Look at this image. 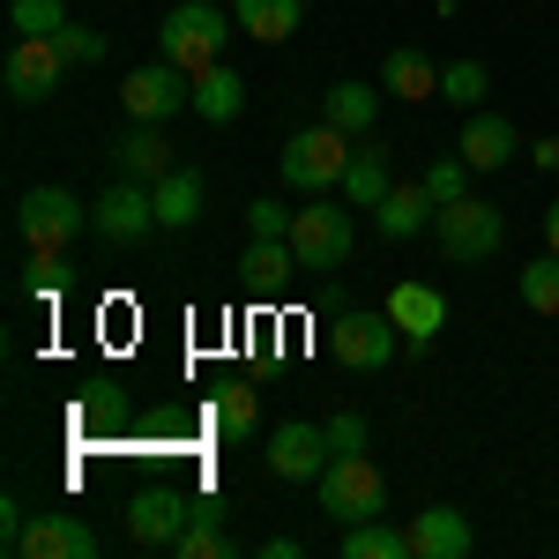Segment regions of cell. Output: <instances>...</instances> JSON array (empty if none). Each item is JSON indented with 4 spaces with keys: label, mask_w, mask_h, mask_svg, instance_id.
<instances>
[{
    "label": "cell",
    "mask_w": 559,
    "mask_h": 559,
    "mask_svg": "<svg viewBox=\"0 0 559 559\" xmlns=\"http://www.w3.org/2000/svg\"><path fill=\"white\" fill-rule=\"evenodd\" d=\"M239 31V15H224L210 0H179L173 15L157 23V60H173L187 75H202L210 60H224V38Z\"/></svg>",
    "instance_id": "1"
},
{
    "label": "cell",
    "mask_w": 559,
    "mask_h": 559,
    "mask_svg": "<svg viewBox=\"0 0 559 559\" xmlns=\"http://www.w3.org/2000/svg\"><path fill=\"white\" fill-rule=\"evenodd\" d=\"M350 150H358V134L344 128H299L284 142V187H299V194H344V173H350Z\"/></svg>",
    "instance_id": "2"
},
{
    "label": "cell",
    "mask_w": 559,
    "mask_h": 559,
    "mask_svg": "<svg viewBox=\"0 0 559 559\" xmlns=\"http://www.w3.org/2000/svg\"><path fill=\"white\" fill-rule=\"evenodd\" d=\"M313 492H321V515L336 522V530H350V522H373L388 508V477L366 463V455H336L329 471L313 477Z\"/></svg>",
    "instance_id": "3"
},
{
    "label": "cell",
    "mask_w": 559,
    "mask_h": 559,
    "mask_svg": "<svg viewBox=\"0 0 559 559\" xmlns=\"http://www.w3.org/2000/svg\"><path fill=\"white\" fill-rule=\"evenodd\" d=\"M83 224H90V210L68 194V187H31V194L15 202V231H23L31 254H68Z\"/></svg>",
    "instance_id": "4"
},
{
    "label": "cell",
    "mask_w": 559,
    "mask_h": 559,
    "mask_svg": "<svg viewBox=\"0 0 559 559\" xmlns=\"http://www.w3.org/2000/svg\"><path fill=\"white\" fill-rule=\"evenodd\" d=\"M350 239H358L350 202H306V210H292V254H299V269H344Z\"/></svg>",
    "instance_id": "5"
},
{
    "label": "cell",
    "mask_w": 559,
    "mask_h": 559,
    "mask_svg": "<svg viewBox=\"0 0 559 559\" xmlns=\"http://www.w3.org/2000/svg\"><path fill=\"white\" fill-rule=\"evenodd\" d=\"M432 231H440L448 261H492L500 239H508V216L492 210V202H477V194H463V202H440L432 210Z\"/></svg>",
    "instance_id": "6"
},
{
    "label": "cell",
    "mask_w": 559,
    "mask_h": 559,
    "mask_svg": "<svg viewBox=\"0 0 559 559\" xmlns=\"http://www.w3.org/2000/svg\"><path fill=\"white\" fill-rule=\"evenodd\" d=\"M120 105H128V120H150V128H165L173 112L194 105V75L173 68V60H150V68H134L128 83H120Z\"/></svg>",
    "instance_id": "7"
},
{
    "label": "cell",
    "mask_w": 559,
    "mask_h": 559,
    "mask_svg": "<svg viewBox=\"0 0 559 559\" xmlns=\"http://www.w3.org/2000/svg\"><path fill=\"white\" fill-rule=\"evenodd\" d=\"M395 344H403V329L388 313H336L329 321V350L344 358L350 373H388L395 366Z\"/></svg>",
    "instance_id": "8"
},
{
    "label": "cell",
    "mask_w": 559,
    "mask_h": 559,
    "mask_svg": "<svg viewBox=\"0 0 559 559\" xmlns=\"http://www.w3.org/2000/svg\"><path fill=\"white\" fill-rule=\"evenodd\" d=\"M90 224L112 239V247H142L150 231H157V202H150V179H112L105 194H97V210H90Z\"/></svg>",
    "instance_id": "9"
},
{
    "label": "cell",
    "mask_w": 559,
    "mask_h": 559,
    "mask_svg": "<svg viewBox=\"0 0 559 559\" xmlns=\"http://www.w3.org/2000/svg\"><path fill=\"white\" fill-rule=\"evenodd\" d=\"M60 75H68L60 38H15L8 45V97H15V105H45V97L60 90Z\"/></svg>",
    "instance_id": "10"
},
{
    "label": "cell",
    "mask_w": 559,
    "mask_h": 559,
    "mask_svg": "<svg viewBox=\"0 0 559 559\" xmlns=\"http://www.w3.org/2000/svg\"><path fill=\"white\" fill-rule=\"evenodd\" d=\"M187 515H194V492H173V485H142V492H128V537L134 545H173L179 530H187Z\"/></svg>",
    "instance_id": "11"
},
{
    "label": "cell",
    "mask_w": 559,
    "mask_h": 559,
    "mask_svg": "<svg viewBox=\"0 0 559 559\" xmlns=\"http://www.w3.org/2000/svg\"><path fill=\"white\" fill-rule=\"evenodd\" d=\"M336 463V448H329V426H306V418H292V426L269 432V471L284 477V485H299V477H321Z\"/></svg>",
    "instance_id": "12"
},
{
    "label": "cell",
    "mask_w": 559,
    "mask_h": 559,
    "mask_svg": "<svg viewBox=\"0 0 559 559\" xmlns=\"http://www.w3.org/2000/svg\"><path fill=\"white\" fill-rule=\"evenodd\" d=\"M23 559H97V530L75 515H38L31 530H23V545H15Z\"/></svg>",
    "instance_id": "13"
},
{
    "label": "cell",
    "mask_w": 559,
    "mask_h": 559,
    "mask_svg": "<svg viewBox=\"0 0 559 559\" xmlns=\"http://www.w3.org/2000/svg\"><path fill=\"white\" fill-rule=\"evenodd\" d=\"M75 432H83L90 448H97V440H128L134 411H128V395H120V381H97V388L75 395Z\"/></svg>",
    "instance_id": "14"
},
{
    "label": "cell",
    "mask_w": 559,
    "mask_h": 559,
    "mask_svg": "<svg viewBox=\"0 0 559 559\" xmlns=\"http://www.w3.org/2000/svg\"><path fill=\"white\" fill-rule=\"evenodd\" d=\"M388 321L403 329V344L426 350L432 336H440V321H448V299H440L432 284H395V292H388Z\"/></svg>",
    "instance_id": "15"
},
{
    "label": "cell",
    "mask_w": 559,
    "mask_h": 559,
    "mask_svg": "<svg viewBox=\"0 0 559 559\" xmlns=\"http://www.w3.org/2000/svg\"><path fill=\"white\" fill-rule=\"evenodd\" d=\"M150 202H157V224H165V231H187V224H202L210 179H202V173H187V165H173V173L150 187Z\"/></svg>",
    "instance_id": "16"
},
{
    "label": "cell",
    "mask_w": 559,
    "mask_h": 559,
    "mask_svg": "<svg viewBox=\"0 0 559 559\" xmlns=\"http://www.w3.org/2000/svg\"><path fill=\"white\" fill-rule=\"evenodd\" d=\"M471 552V522L455 508H418L411 515V559H463Z\"/></svg>",
    "instance_id": "17"
},
{
    "label": "cell",
    "mask_w": 559,
    "mask_h": 559,
    "mask_svg": "<svg viewBox=\"0 0 559 559\" xmlns=\"http://www.w3.org/2000/svg\"><path fill=\"white\" fill-rule=\"evenodd\" d=\"M515 120H500V112H477L471 128H463V150H455V157H463V165H471V173H500V165H508V157H515Z\"/></svg>",
    "instance_id": "18"
},
{
    "label": "cell",
    "mask_w": 559,
    "mask_h": 559,
    "mask_svg": "<svg viewBox=\"0 0 559 559\" xmlns=\"http://www.w3.org/2000/svg\"><path fill=\"white\" fill-rule=\"evenodd\" d=\"M239 105H247V83H239V68L231 60H210L202 75H194V112L224 128V120H239Z\"/></svg>",
    "instance_id": "19"
},
{
    "label": "cell",
    "mask_w": 559,
    "mask_h": 559,
    "mask_svg": "<svg viewBox=\"0 0 559 559\" xmlns=\"http://www.w3.org/2000/svg\"><path fill=\"white\" fill-rule=\"evenodd\" d=\"M381 83L395 90L403 105H418V97H440V68H432L418 45H395V52L381 60Z\"/></svg>",
    "instance_id": "20"
},
{
    "label": "cell",
    "mask_w": 559,
    "mask_h": 559,
    "mask_svg": "<svg viewBox=\"0 0 559 559\" xmlns=\"http://www.w3.org/2000/svg\"><path fill=\"white\" fill-rule=\"evenodd\" d=\"M210 426H216V440H224V448H231V440H254L261 395L247 381H224V388H216V403H210Z\"/></svg>",
    "instance_id": "21"
},
{
    "label": "cell",
    "mask_w": 559,
    "mask_h": 559,
    "mask_svg": "<svg viewBox=\"0 0 559 559\" xmlns=\"http://www.w3.org/2000/svg\"><path fill=\"white\" fill-rule=\"evenodd\" d=\"M321 120H329V128H344V134H366L373 120H381V90H373V83H329Z\"/></svg>",
    "instance_id": "22"
},
{
    "label": "cell",
    "mask_w": 559,
    "mask_h": 559,
    "mask_svg": "<svg viewBox=\"0 0 559 559\" xmlns=\"http://www.w3.org/2000/svg\"><path fill=\"white\" fill-rule=\"evenodd\" d=\"M173 165H179V157H173V142H165V128L134 120V134L120 142V173H128V179H150V187H157V179L173 173Z\"/></svg>",
    "instance_id": "23"
},
{
    "label": "cell",
    "mask_w": 559,
    "mask_h": 559,
    "mask_svg": "<svg viewBox=\"0 0 559 559\" xmlns=\"http://www.w3.org/2000/svg\"><path fill=\"white\" fill-rule=\"evenodd\" d=\"M432 210H440V202H432L426 187H388V202L373 210V224H381V239H418L432 224Z\"/></svg>",
    "instance_id": "24"
},
{
    "label": "cell",
    "mask_w": 559,
    "mask_h": 559,
    "mask_svg": "<svg viewBox=\"0 0 559 559\" xmlns=\"http://www.w3.org/2000/svg\"><path fill=\"white\" fill-rule=\"evenodd\" d=\"M388 187H395V173H388V150H350V173H344V202L350 210H381Z\"/></svg>",
    "instance_id": "25"
},
{
    "label": "cell",
    "mask_w": 559,
    "mask_h": 559,
    "mask_svg": "<svg viewBox=\"0 0 559 559\" xmlns=\"http://www.w3.org/2000/svg\"><path fill=\"white\" fill-rule=\"evenodd\" d=\"M231 15H239V31L247 38H261V45H284L292 31H299V0H231Z\"/></svg>",
    "instance_id": "26"
},
{
    "label": "cell",
    "mask_w": 559,
    "mask_h": 559,
    "mask_svg": "<svg viewBox=\"0 0 559 559\" xmlns=\"http://www.w3.org/2000/svg\"><path fill=\"white\" fill-rule=\"evenodd\" d=\"M344 559H411V530H388L381 515L344 530Z\"/></svg>",
    "instance_id": "27"
},
{
    "label": "cell",
    "mask_w": 559,
    "mask_h": 559,
    "mask_svg": "<svg viewBox=\"0 0 559 559\" xmlns=\"http://www.w3.org/2000/svg\"><path fill=\"white\" fill-rule=\"evenodd\" d=\"M239 261H247V284H254V292H276V284H284V276L299 269L292 239H254V247H247Z\"/></svg>",
    "instance_id": "28"
},
{
    "label": "cell",
    "mask_w": 559,
    "mask_h": 559,
    "mask_svg": "<svg viewBox=\"0 0 559 559\" xmlns=\"http://www.w3.org/2000/svg\"><path fill=\"white\" fill-rule=\"evenodd\" d=\"M128 440H134V448H165V455H173V448H187V411H179V403H165V411H142Z\"/></svg>",
    "instance_id": "29"
},
{
    "label": "cell",
    "mask_w": 559,
    "mask_h": 559,
    "mask_svg": "<svg viewBox=\"0 0 559 559\" xmlns=\"http://www.w3.org/2000/svg\"><path fill=\"white\" fill-rule=\"evenodd\" d=\"M8 23H15V38H52L68 23V0H8Z\"/></svg>",
    "instance_id": "30"
},
{
    "label": "cell",
    "mask_w": 559,
    "mask_h": 559,
    "mask_svg": "<svg viewBox=\"0 0 559 559\" xmlns=\"http://www.w3.org/2000/svg\"><path fill=\"white\" fill-rule=\"evenodd\" d=\"M485 90H492L485 60H448V68H440V97H448V105H485Z\"/></svg>",
    "instance_id": "31"
},
{
    "label": "cell",
    "mask_w": 559,
    "mask_h": 559,
    "mask_svg": "<svg viewBox=\"0 0 559 559\" xmlns=\"http://www.w3.org/2000/svg\"><path fill=\"white\" fill-rule=\"evenodd\" d=\"M60 292H68V261L60 254H31L23 261V299L31 306H52Z\"/></svg>",
    "instance_id": "32"
},
{
    "label": "cell",
    "mask_w": 559,
    "mask_h": 559,
    "mask_svg": "<svg viewBox=\"0 0 559 559\" xmlns=\"http://www.w3.org/2000/svg\"><path fill=\"white\" fill-rule=\"evenodd\" d=\"M165 552H179V559H239V552H231V537H224V522H187Z\"/></svg>",
    "instance_id": "33"
},
{
    "label": "cell",
    "mask_w": 559,
    "mask_h": 559,
    "mask_svg": "<svg viewBox=\"0 0 559 559\" xmlns=\"http://www.w3.org/2000/svg\"><path fill=\"white\" fill-rule=\"evenodd\" d=\"M522 306H530V313H559V254L522 269Z\"/></svg>",
    "instance_id": "34"
},
{
    "label": "cell",
    "mask_w": 559,
    "mask_h": 559,
    "mask_svg": "<svg viewBox=\"0 0 559 559\" xmlns=\"http://www.w3.org/2000/svg\"><path fill=\"white\" fill-rule=\"evenodd\" d=\"M426 194L432 202H463V194H471V165H463V157H440L426 173Z\"/></svg>",
    "instance_id": "35"
},
{
    "label": "cell",
    "mask_w": 559,
    "mask_h": 559,
    "mask_svg": "<svg viewBox=\"0 0 559 559\" xmlns=\"http://www.w3.org/2000/svg\"><path fill=\"white\" fill-rule=\"evenodd\" d=\"M52 38H60V52H68V68H97V60H105V38L83 31V23H60Z\"/></svg>",
    "instance_id": "36"
},
{
    "label": "cell",
    "mask_w": 559,
    "mask_h": 559,
    "mask_svg": "<svg viewBox=\"0 0 559 559\" xmlns=\"http://www.w3.org/2000/svg\"><path fill=\"white\" fill-rule=\"evenodd\" d=\"M329 448H336V455H366V418H358V411H336V418H329Z\"/></svg>",
    "instance_id": "37"
},
{
    "label": "cell",
    "mask_w": 559,
    "mask_h": 559,
    "mask_svg": "<svg viewBox=\"0 0 559 559\" xmlns=\"http://www.w3.org/2000/svg\"><path fill=\"white\" fill-rule=\"evenodd\" d=\"M247 231H254V239H292V216H284V202H254V210H247Z\"/></svg>",
    "instance_id": "38"
},
{
    "label": "cell",
    "mask_w": 559,
    "mask_h": 559,
    "mask_svg": "<svg viewBox=\"0 0 559 559\" xmlns=\"http://www.w3.org/2000/svg\"><path fill=\"white\" fill-rule=\"evenodd\" d=\"M23 530H31V515H23V500H0V537H8V552L23 545Z\"/></svg>",
    "instance_id": "39"
},
{
    "label": "cell",
    "mask_w": 559,
    "mask_h": 559,
    "mask_svg": "<svg viewBox=\"0 0 559 559\" xmlns=\"http://www.w3.org/2000/svg\"><path fill=\"white\" fill-rule=\"evenodd\" d=\"M187 522H224V500H216V492H194V515Z\"/></svg>",
    "instance_id": "40"
},
{
    "label": "cell",
    "mask_w": 559,
    "mask_h": 559,
    "mask_svg": "<svg viewBox=\"0 0 559 559\" xmlns=\"http://www.w3.org/2000/svg\"><path fill=\"white\" fill-rule=\"evenodd\" d=\"M537 165H545V173L559 179V134H545V142H537Z\"/></svg>",
    "instance_id": "41"
},
{
    "label": "cell",
    "mask_w": 559,
    "mask_h": 559,
    "mask_svg": "<svg viewBox=\"0 0 559 559\" xmlns=\"http://www.w3.org/2000/svg\"><path fill=\"white\" fill-rule=\"evenodd\" d=\"M545 247H552V254H559V202H552V210H545Z\"/></svg>",
    "instance_id": "42"
}]
</instances>
